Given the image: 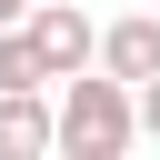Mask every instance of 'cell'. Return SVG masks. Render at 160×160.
Wrapping results in <instances>:
<instances>
[{"mask_svg":"<svg viewBox=\"0 0 160 160\" xmlns=\"http://www.w3.org/2000/svg\"><path fill=\"white\" fill-rule=\"evenodd\" d=\"M140 140H160V80H140Z\"/></svg>","mask_w":160,"mask_h":160,"instance_id":"8992f818","label":"cell"},{"mask_svg":"<svg viewBox=\"0 0 160 160\" xmlns=\"http://www.w3.org/2000/svg\"><path fill=\"white\" fill-rule=\"evenodd\" d=\"M0 90H50V60H40L30 20H0Z\"/></svg>","mask_w":160,"mask_h":160,"instance_id":"5b68a950","label":"cell"},{"mask_svg":"<svg viewBox=\"0 0 160 160\" xmlns=\"http://www.w3.org/2000/svg\"><path fill=\"white\" fill-rule=\"evenodd\" d=\"M30 40H40V60H50V90L100 60V30L80 20V0H30Z\"/></svg>","mask_w":160,"mask_h":160,"instance_id":"7a4b0ae2","label":"cell"},{"mask_svg":"<svg viewBox=\"0 0 160 160\" xmlns=\"http://www.w3.org/2000/svg\"><path fill=\"white\" fill-rule=\"evenodd\" d=\"M0 20H30V0H0Z\"/></svg>","mask_w":160,"mask_h":160,"instance_id":"52a82bcc","label":"cell"},{"mask_svg":"<svg viewBox=\"0 0 160 160\" xmlns=\"http://www.w3.org/2000/svg\"><path fill=\"white\" fill-rule=\"evenodd\" d=\"M40 150H60V110L40 90H0V160H40Z\"/></svg>","mask_w":160,"mask_h":160,"instance_id":"277c9868","label":"cell"},{"mask_svg":"<svg viewBox=\"0 0 160 160\" xmlns=\"http://www.w3.org/2000/svg\"><path fill=\"white\" fill-rule=\"evenodd\" d=\"M100 70H110V80H130V90H140V80H160V10L110 20V30H100Z\"/></svg>","mask_w":160,"mask_h":160,"instance_id":"3957f363","label":"cell"},{"mask_svg":"<svg viewBox=\"0 0 160 160\" xmlns=\"http://www.w3.org/2000/svg\"><path fill=\"white\" fill-rule=\"evenodd\" d=\"M140 140V90L130 80H110L100 60L80 70V80H60V150H80V160H120Z\"/></svg>","mask_w":160,"mask_h":160,"instance_id":"6da1fadb","label":"cell"}]
</instances>
